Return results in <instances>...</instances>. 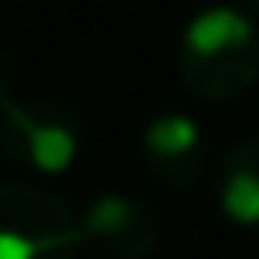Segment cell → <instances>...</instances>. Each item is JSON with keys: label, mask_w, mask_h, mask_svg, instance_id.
<instances>
[{"label": "cell", "mask_w": 259, "mask_h": 259, "mask_svg": "<svg viewBox=\"0 0 259 259\" xmlns=\"http://www.w3.org/2000/svg\"><path fill=\"white\" fill-rule=\"evenodd\" d=\"M28 255H32V247L20 243L16 235H4L0 239V259H28Z\"/></svg>", "instance_id": "obj_5"}, {"label": "cell", "mask_w": 259, "mask_h": 259, "mask_svg": "<svg viewBox=\"0 0 259 259\" xmlns=\"http://www.w3.org/2000/svg\"><path fill=\"white\" fill-rule=\"evenodd\" d=\"M223 210L235 223H259V174H235L223 190Z\"/></svg>", "instance_id": "obj_2"}, {"label": "cell", "mask_w": 259, "mask_h": 259, "mask_svg": "<svg viewBox=\"0 0 259 259\" xmlns=\"http://www.w3.org/2000/svg\"><path fill=\"white\" fill-rule=\"evenodd\" d=\"M32 154H36V162H40L45 170H61V166H69V158H73V138H69L65 130H40V134L32 138Z\"/></svg>", "instance_id": "obj_3"}, {"label": "cell", "mask_w": 259, "mask_h": 259, "mask_svg": "<svg viewBox=\"0 0 259 259\" xmlns=\"http://www.w3.org/2000/svg\"><path fill=\"white\" fill-rule=\"evenodd\" d=\"M251 36V24L239 16V12H227V8H210L202 12L190 32H186V45L194 53H219V49H231V45H243Z\"/></svg>", "instance_id": "obj_1"}, {"label": "cell", "mask_w": 259, "mask_h": 259, "mask_svg": "<svg viewBox=\"0 0 259 259\" xmlns=\"http://www.w3.org/2000/svg\"><path fill=\"white\" fill-rule=\"evenodd\" d=\"M194 138H198V134H194V125H190L186 117H166V121H158V125L150 130V146H154V150H166V154L186 150Z\"/></svg>", "instance_id": "obj_4"}]
</instances>
